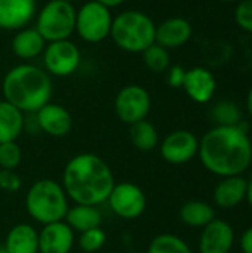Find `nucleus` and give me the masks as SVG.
<instances>
[{
	"mask_svg": "<svg viewBox=\"0 0 252 253\" xmlns=\"http://www.w3.org/2000/svg\"><path fill=\"white\" fill-rule=\"evenodd\" d=\"M198 156L220 178L244 175L252 163V142L244 125L215 126L199 139Z\"/></svg>",
	"mask_w": 252,
	"mask_h": 253,
	"instance_id": "nucleus-1",
	"label": "nucleus"
},
{
	"mask_svg": "<svg viewBox=\"0 0 252 253\" xmlns=\"http://www.w3.org/2000/svg\"><path fill=\"white\" fill-rule=\"evenodd\" d=\"M114 175L108 163L94 153H82L71 157L62 172V188L74 205L98 206L107 202Z\"/></svg>",
	"mask_w": 252,
	"mask_h": 253,
	"instance_id": "nucleus-2",
	"label": "nucleus"
},
{
	"mask_svg": "<svg viewBox=\"0 0 252 253\" xmlns=\"http://www.w3.org/2000/svg\"><path fill=\"white\" fill-rule=\"evenodd\" d=\"M3 99L25 113H36L50 102L52 80L49 74L34 64L12 67L1 82Z\"/></svg>",
	"mask_w": 252,
	"mask_h": 253,
	"instance_id": "nucleus-3",
	"label": "nucleus"
},
{
	"mask_svg": "<svg viewBox=\"0 0 252 253\" xmlns=\"http://www.w3.org/2000/svg\"><path fill=\"white\" fill-rule=\"evenodd\" d=\"M68 197L55 179L43 178L31 184L25 194V209L40 225L64 221L68 211Z\"/></svg>",
	"mask_w": 252,
	"mask_h": 253,
	"instance_id": "nucleus-4",
	"label": "nucleus"
},
{
	"mask_svg": "<svg viewBox=\"0 0 252 253\" xmlns=\"http://www.w3.org/2000/svg\"><path fill=\"white\" fill-rule=\"evenodd\" d=\"M110 37L119 49L129 53H143L156 43V24L141 10H125L113 18Z\"/></svg>",
	"mask_w": 252,
	"mask_h": 253,
	"instance_id": "nucleus-5",
	"label": "nucleus"
},
{
	"mask_svg": "<svg viewBox=\"0 0 252 253\" xmlns=\"http://www.w3.org/2000/svg\"><path fill=\"white\" fill-rule=\"evenodd\" d=\"M36 30L46 43L67 40L76 30V7L65 0H49L36 13Z\"/></svg>",
	"mask_w": 252,
	"mask_h": 253,
	"instance_id": "nucleus-6",
	"label": "nucleus"
},
{
	"mask_svg": "<svg viewBox=\"0 0 252 253\" xmlns=\"http://www.w3.org/2000/svg\"><path fill=\"white\" fill-rule=\"evenodd\" d=\"M111 24V9L97 0H89L76 9L74 33H77V36L86 43H101L110 37Z\"/></svg>",
	"mask_w": 252,
	"mask_h": 253,
	"instance_id": "nucleus-7",
	"label": "nucleus"
},
{
	"mask_svg": "<svg viewBox=\"0 0 252 253\" xmlns=\"http://www.w3.org/2000/svg\"><path fill=\"white\" fill-rule=\"evenodd\" d=\"M151 110V96L149 90L140 84H128L122 87L114 98V113L117 119L126 125L146 120Z\"/></svg>",
	"mask_w": 252,
	"mask_h": 253,
	"instance_id": "nucleus-8",
	"label": "nucleus"
},
{
	"mask_svg": "<svg viewBox=\"0 0 252 253\" xmlns=\"http://www.w3.org/2000/svg\"><path fill=\"white\" fill-rule=\"evenodd\" d=\"M43 65L48 74L68 77L80 65V49L70 39L46 43L43 50Z\"/></svg>",
	"mask_w": 252,
	"mask_h": 253,
	"instance_id": "nucleus-9",
	"label": "nucleus"
},
{
	"mask_svg": "<svg viewBox=\"0 0 252 253\" xmlns=\"http://www.w3.org/2000/svg\"><path fill=\"white\" fill-rule=\"evenodd\" d=\"M107 203L116 216L132 221L144 213L147 208V197L141 187L125 181L120 184H114Z\"/></svg>",
	"mask_w": 252,
	"mask_h": 253,
	"instance_id": "nucleus-10",
	"label": "nucleus"
},
{
	"mask_svg": "<svg viewBox=\"0 0 252 253\" xmlns=\"http://www.w3.org/2000/svg\"><path fill=\"white\" fill-rule=\"evenodd\" d=\"M160 156L169 165H186L192 162L199 151L198 136L186 129H178L171 132L160 142Z\"/></svg>",
	"mask_w": 252,
	"mask_h": 253,
	"instance_id": "nucleus-11",
	"label": "nucleus"
},
{
	"mask_svg": "<svg viewBox=\"0 0 252 253\" xmlns=\"http://www.w3.org/2000/svg\"><path fill=\"white\" fill-rule=\"evenodd\" d=\"M34 114L37 127L52 138L67 136L73 129V116L59 104L48 102Z\"/></svg>",
	"mask_w": 252,
	"mask_h": 253,
	"instance_id": "nucleus-12",
	"label": "nucleus"
},
{
	"mask_svg": "<svg viewBox=\"0 0 252 253\" xmlns=\"http://www.w3.org/2000/svg\"><path fill=\"white\" fill-rule=\"evenodd\" d=\"M37 13V0H0V30L18 31Z\"/></svg>",
	"mask_w": 252,
	"mask_h": 253,
	"instance_id": "nucleus-13",
	"label": "nucleus"
},
{
	"mask_svg": "<svg viewBox=\"0 0 252 253\" xmlns=\"http://www.w3.org/2000/svg\"><path fill=\"white\" fill-rule=\"evenodd\" d=\"M74 242V231L65 221L46 224L39 231V253H70Z\"/></svg>",
	"mask_w": 252,
	"mask_h": 253,
	"instance_id": "nucleus-14",
	"label": "nucleus"
},
{
	"mask_svg": "<svg viewBox=\"0 0 252 253\" xmlns=\"http://www.w3.org/2000/svg\"><path fill=\"white\" fill-rule=\"evenodd\" d=\"M235 242V231L232 225L223 219L209 222L201 234L199 253H230Z\"/></svg>",
	"mask_w": 252,
	"mask_h": 253,
	"instance_id": "nucleus-15",
	"label": "nucleus"
},
{
	"mask_svg": "<svg viewBox=\"0 0 252 253\" xmlns=\"http://www.w3.org/2000/svg\"><path fill=\"white\" fill-rule=\"evenodd\" d=\"M183 89L192 101L198 104H206L214 98L217 80L209 70L203 67H193L186 71Z\"/></svg>",
	"mask_w": 252,
	"mask_h": 253,
	"instance_id": "nucleus-16",
	"label": "nucleus"
},
{
	"mask_svg": "<svg viewBox=\"0 0 252 253\" xmlns=\"http://www.w3.org/2000/svg\"><path fill=\"white\" fill-rule=\"evenodd\" d=\"M192 24L186 18L174 16L156 25V43L168 50L184 46L192 39Z\"/></svg>",
	"mask_w": 252,
	"mask_h": 253,
	"instance_id": "nucleus-17",
	"label": "nucleus"
},
{
	"mask_svg": "<svg viewBox=\"0 0 252 253\" xmlns=\"http://www.w3.org/2000/svg\"><path fill=\"white\" fill-rule=\"evenodd\" d=\"M248 179L242 175L226 176L215 185L214 203L221 209H235L247 199Z\"/></svg>",
	"mask_w": 252,
	"mask_h": 253,
	"instance_id": "nucleus-18",
	"label": "nucleus"
},
{
	"mask_svg": "<svg viewBox=\"0 0 252 253\" xmlns=\"http://www.w3.org/2000/svg\"><path fill=\"white\" fill-rule=\"evenodd\" d=\"M10 47L15 56L22 61H31L43 53L46 47V40L34 27H24L15 31Z\"/></svg>",
	"mask_w": 252,
	"mask_h": 253,
	"instance_id": "nucleus-19",
	"label": "nucleus"
},
{
	"mask_svg": "<svg viewBox=\"0 0 252 253\" xmlns=\"http://www.w3.org/2000/svg\"><path fill=\"white\" fill-rule=\"evenodd\" d=\"M7 253H39V231L30 224L13 225L4 239Z\"/></svg>",
	"mask_w": 252,
	"mask_h": 253,
	"instance_id": "nucleus-20",
	"label": "nucleus"
},
{
	"mask_svg": "<svg viewBox=\"0 0 252 253\" xmlns=\"http://www.w3.org/2000/svg\"><path fill=\"white\" fill-rule=\"evenodd\" d=\"M25 127V117L21 110H18L10 102L0 101V144L12 142L19 138Z\"/></svg>",
	"mask_w": 252,
	"mask_h": 253,
	"instance_id": "nucleus-21",
	"label": "nucleus"
},
{
	"mask_svg": "<svg viewBox=\"0 0 252 253\" xmlns=\"http://www.w3.org/2000/svg\"><path fill=\"white\" fill-rule=\"evenodd\" d=\"M64 221L74 233L80 234L83 231L101 227L102 216L101 212L97 209V206L74 205L73 208H68Z\"/></svg>",
	"mask_w": 252,
	"mask_h": 253,
	"instance_id": "nucleus-22",
	"label": "nucleus"
},
{
	"mask_svg": "<svg viewBox=\"0 0 252 253\" xmlns=\"http://www.w3.org/2000/svg\"><path fill=\"white\" fill-rule=\"evenodd\" d=\"M180 219L192 228H205L215 219L214 208L202 200H190L180 209Z\"/></svg>",
	"mask_w": 252,
	"mask_h": 253,
	"instance_id": "nucleus-23",
	"label": "nucleus"
},
{
	"mask_svg": "<svg viewBox=\"0 0 252 253\" xmlns=\"http://www.w3.org/2000/svg\"><path fill=\"white\" fill-rule=\"evenodd\" d=\"M129 139L137 150L149 153L159 145V132L154 125L146 119L129 126Z\"/></svg>",
	"mask_w": 252,
	"mask_h": 253,
	"instance_id": "nucleus-24",
	"label": "nucleus"
},
{
	"mask_svg": "<svg viewBox=\"0 0 252 253\" xmlns=\"http://www.w3.org/2000/svg\"><path fill=\"white\" fill-rule=\"evenodd\" d=\"M147 253H193V251L181 237L165 233L150 242Z\"/></svg>",
	"mask_w": 252,
	"mask_h": 253,
	"instance_id": "nucleus-25",
	"label": "nucleus"
},
{
	"mask_svg": "<svg viewBox=\"0 0 252 253\" xmlns=\"http://www.w3.org/2000/svg\"><path fill=\"white\" fill-rule=\"evenodd\" d=\"M211 117L217 126H239L242 125V111L232 101H220L211 110Z\"/></svg>",
	"mask_w": 252,
	"mask_h": 253,
	"instance_id": "nucleus-26",
	"label": "nucleus"
},
{
	"mask_svg": "<svg viewBox=\"0 0 252 253\" xmlns=\"http://www.w3.org/2000/svg\"><path fill=\"white\" fill-rule=\"evenodd\" d=\"M144 65L153 73H163L171 67L169 50L157 43H153L143 52Z\"/></svg>",
	"mask_w": 252,
	"mask_h": 253,
	"instance_id": "nucleus-27",
	"label": "nucleus"
},
{
	"mask_svg": "<svg viewBox=\"0 0 252 253\" xmlns=\"http://www.w3.org/2000/svg\"><path fill=\"white\" fill-rule=\"evenodd\" d=\"M105 242H107V234L101 227H98L80 233L77 245L80 251H83L85 253H95L104 248Z\"/></svg>",
	"mask_w": 252,
	"mask_h": 253,
	"instance_id": "nucleus-28",
	"label": "nucleus"
},
{
	"mask_svg": "<svg viewBox=\"0 0 252 253\" xmlns=\"http://www.w3.org/2000/svg\"><path fill=\"white\" fill-rule=\"evenodd\" d=\"M22 160V151L16 141L0 144V169L15 170Z\"/></svg>",
	"mask_w": 252,
	"mask_h": 253,
	"instance_id": "nucleus-29",
	"label": "nucleus"
},
{
	"mask_svg": "<svg viewBox=\"0 0 252 253\" xmlns=\"http://www.w3.org/2000/svg\"><path fill=\"white\" fill-rule=\"evenodd\" d=\"M235 19L242 30L252 33V0L239 1L235 10Z\"/></svg>",
	"mask_w": 252,
	"mask_h": 253,
	"instance_id": "nucleus-30",
	"label": "nucleus"
},
{
	"mask_svg": "<svg viewBox=\"0 0 252 253\" xmlns=\"http://www.w3.org/2000/svg\"><path fill=\"white\" fill-rule=\"evenodd\" d=\"M22 187V181L15 170L0 169V190L6 193H18Z\"/></svg>",
	"mask_w": 252,
	"mask_h": 253,
	"instance_id": "nucleus-31",
	"label": "nucleus"
},
{
	"mask_svg": "<svg viewBox=\"0 0 252 253\" xmlns=\"http://www.w3.org/2000/svg\"><path fill=\"white\" fill-rule=\"evenodd\" d=\"M186 68L181 67V65H171L168 70H166V83L171 86V87H183V83H184V77H186Z\"/></svg>",
	"mask_w": 252,
	"mask_h": 253,
	"instance_id": "nucleus-32",
	"label": "nucleus"
},
{
	"mask_svg": "<svg viewBox=\"0 0 252 253\" xmlns=\"http://www.w3.org/2000/svg\"><path fill=\"white\" fill-rule=\"evenodd\" d=\"M239 246H241L242 253H252V227L244 231L239 240Z\"/></svg>",
	"mask_w": 252,
	"mask_h": 253,
	"instance_id": "nucleus-33",
	"label": "nucleus"
},
{
	"mask_svg": "<svg viewBox=\"0 0 252 253\" xmlns=\"http://www.w3.org/2000/svg\"><path fill=\"white\" fill-rule=\"evenodd\" d=\"M97 1H100L101 4L107 6L108 9H113V7H117V6L123 4L126 0H97Z\"/></svg>",
	"mask_w": 252,
	"mask_h": 253,
	"instance_id": "nucleus-34",
	"label": "nucleus"
},
{
	"mask_svg": "<svg viewBox=\"0 0 252 253\" xmlns=\"http://www.w3.org/2000/svg\"><path fill=\"white\" fill-rule=\"evenodd\" d=\"M248 205L252 208V176L248 179V187H247V199Z\"/></svg>",
	"mask_w": 252,
	"mask_h": 253,
	"instance_id": "nucleus-35",
	"label": "nucleus"
},
{
	"mask_svg": "<svg viewBox=\"0 0 252 253\" xmlns=\"http://www.w3.org/2000/svg\"><path fill=\"white\" fill-rule=\"evenodd\" d=\"M247 110H248V114L252 119V87L248 92V96H247Z\"/></svg>",
	"mask_w": 252,
	"mask_h": 253,
	"instance_id": "nucleus-36",
	"label": "nucleus"
},
{
	"mask_svg": "<svg viewBox=\"0 0 252 253\" xmlns=\"http://www.w3.org/2000/svg\"><path fill=\"white\" fill-rule=\"evenodd\" d=\"M220 1H224V3H232V1H241V0H220Z\"/></svg>",
	"mask_w": 252,
	"mask_h": 253,
	"instance_id": "nucleus-37",
	"label": "nucleus"
},
{
	"mask_svg": "<svg viewBox=\"0 0 252 253\" xmlns=\"http://www.w3.org/2000/svg\"><path fill=\"white\" fill-rule=\"evenodd\" d=\"M0 253H7V251H6L3 246H0Z\"/></svg>",
	"mask_w": 252,
	"mask_h": 253,
	"instance_id": "nucleus-38",
	"label": "nucleus"
},
{
	"mask_svg": "<svg viewBox=\"0 0 252 253\" xmlns=\"http://www.w3.org/2000/svg\"><path fill=\"white\" fill-rule=\"evenodd\" d=\"M65 1H70V3H73V1H77V0H65Z\"/></svg>",
	"mask_w": 252,
	"mask_h": 253,
	"instance_id": "nucleus-39",
	"label": "nucleus"
}]
</instances>
